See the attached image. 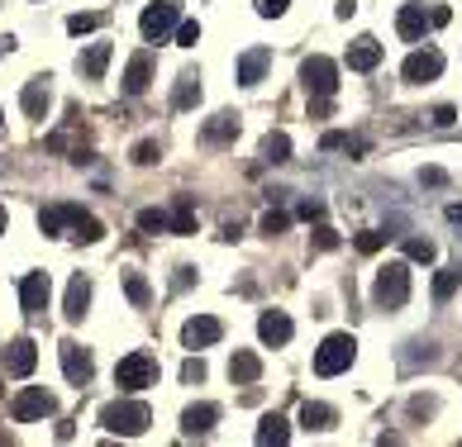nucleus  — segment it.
<instances>
[{
	"label": "nucleus",
	"mask_w": 462,
	"mask_h": 447,
	"mask_svg": "<svg viewBox=\"0 0 462 447\" xmlns=\"http://www.w3.org/2000/svg\"><path fill=\"white\" fill-rule=\"evenodd\" d=\"M153 424L144 399H110L105 409H100V429L105 433H119V438H139V433Z\"/></svg>",
	"instance_id": "nucleus-1"
},
{
	"label": "nucleus",
	"mask_w": 462,
	"mask_h": 447,
	"mask_svg": "<svg viewBox=\"0 0 462 447\" xmlns=\"http://www.w3.org/2000/svg\"><path fill=\"white\" fill-rule=\"evenodd\" d=\"M372 300L382 304V309H400V304L410 300V267H405V262H386L382 272H377Z\"/></svg>",
	"instance_id": "nucleus-2"
},
{
	"label": "nucleus",
	"mask_w": 462,
	"mask_h": 447,
	"mask_svg": "<svg viewBox=\"0 0 462 447\" xmlns=\"http://www.w3.org/2000/svg\"><path fill=\"white\" fill-rule=\"evenodd\" d=\"M353 357H358L353 333H329L315 348V371H319V376H343V371L353 367Z\"/></svg>",
	"instance_id": "nucleus-3"
},
{
	"label": "nucleus",
	"mask_w": 462,
	"mask_h": 447,
	"mask_svg": "<svg viewBox=\"0 0 462 447\" xmlns=\"http://www.w3.org/2000/svg\"><path fill=\"white\" fill-rule=\"evenodd\" d=\"M176 24H181V0H153L144 15H139V29H144L148 43H162V38H172Z\"/></svg>",
	"instance_id": "nucleus-4"
},
{
	"label": "nucleus",
	"mask_w": 462,
	"mask_h": 447,
	"mask_svg": "<svg viewBox=\"0 0 462 447\" xmlns=\"http://www.w3.org/2000/svg\"><path fill=\"white\" fill-rule=\"evenodd\" d=\"M153 381H158V362H153L148 352H129V357H119V367H114V385H119L124 395L148 390Z\"/></svg>",
	"instance_id": "nucleus-5"
},
{
	"label": "nucleus",
	"mask_w": 462,
	"mask_h": 447,
	"mask_svg": "<svg viewBox=\"0 0 462 447\" xmlns=\"http://www.w3.org/2000/svg\"><path fill=\"white\" fill-rule=\"evenodd\" d=\"M53 409H58V399L43 390V385H24L15 399H10V414H15V424H33V419H48Z\"/></svg>",
	"instance_id": "nucleus-6"
},
{
	"label": "nucleus",
	"mask_w": 462,
	"mask_h": 447,
	"mask_svg": "<svg viewBox=\"0 0 462 447\" xmlns=\"http://www.w3.org/2000/svg\"><path fill=\"white\" fill-rule=\"evenodd\" d=\"M301 81H305L310 96H334V91H338V62L315 53V57H305V62H301Z\"/></svg>",
	"instance_id": "nucleus-7"
},
{
	"label": "nucleus",
	"mask_w": 462,
	"mask_h": 447,
	"mask_svg": "<svg viewBox=\"0 0 462 447\" xmlns=\"http://www.w3.org/2000/svg\"><path fill=\"white\" fill-rule=\"evenodd\" d=\"M439 72H444V53H439V48H414L410 57H405V67H400V77L410 81V86L439 81Z\"/></svg>",
	"instance_id": "nucleus-8"
},
{
	"label": "nucleus",
	"mask_w": 462,
	"mask_h": 447,
	"mask_svg": "<svg viewBox=\"0 0 462 447\" xmlns=\"http://www.w3.org/2000/svg\"><path fill=\"white\" fill-rule=\"evenodd\" d=\"M58 357H63V376L72 385H91V376H96V362H91V352L81 348V343H72L67 338L63 348H58Z\"/></svg>",
	"instance_id": "nucleus-9"
},
{
	"label": "nucleus",
	"mask_w": 462,
	"mask_h": 447,
	"mask_svg": "<svg viewBox=\"0 0 462 447\" xmlns=\"http://www.w3.org/2000/svg\"><path fill=\"white\" fill-rule=\"evenodd\" d=\"M224 338V324L215 319V314H195V319H186L181 324V343H186V348H215V343H220Z\"/></svg>",
	"instance_id": "nucleus-10"
},
{
	"label": "nucleus",
	"mask_w": 462,
	"mask_h": 447,
	"mask_svg": "<svg viewBox=\"0 0 462 447\" xmlns=\"http://www.w3.org/2000/svg\"><path fill=\"white\" fill-rule=\"evenodd\" d=\"M53 300V281L48 272H29L24 281H19V304H24V314H43Z\"/></svg>",
	"instance_id": "nucleus-11"
},
{
	"label": "nucleus",
	"mask_w": 462,
	"mask_h": 447,
	"mask_svg": "<svg viewBox=\"0 0 462 447\" xmlns=\"http://www.w3.org/2000/svg\"><path fill=\"white\" fill-rule=\"evenodd\" d=\"M33 367H38V348H33V338H15V343L5 348V371H10L15 381H24V376H33Z\"/></svg>",
	"instance_id": "nucleus-12"
},
{
	"label": "nucleus",
	"mask_w": 462,
	"mask_h": 447,
	"mask_svg": "<svg viewBox=\"0 0 462 447\" xmlns=\"http://www.w3.org/2000/svg\"><path fill=\"white\" fill-rule=\"evenodd\" d=\"M257 338H262L267 348H286L291 343V319L281 314V309H262V314H257Z\"/></svg>",
	"instance_id": "nucleus-13"
},
{
	"label": "nucleus",
	"mask_w": 462,
	"mask_h": 447,
	"mask_svg": "<svg viewBox=\"0 0 462 447\" xmlns=\"http://www.w3.org/2000/svg\"><path fill=\"white\" fill-rule=\"evenodd\" d=\"M153 86V53H134L124 67V96H144Z\"/></svg>",
	"instance_id": "nucleus-14"
},
{
	"label": "nucleus",
	"mask_w": 462,
	"mask_h": 447,
	"mask_svg": "<svg viewBox=\"0 0 462 447\" xmlns=\"http://www.w3.org/2000/svg\"><path fill=\"white\" fill-rule=\"evenodd\" d=\"M86 309H91V281H86V276H72V281H67V300H63V314L72 324H81L86 319Z\"/></svg>",
	"instance_id": "nucleus-15"
},
{
	"label": "nucleus",
	"mask_w": 462,
	"mask_h": 447,
	"mask_svg": "<svg viewBox=\"0 0 462 447\" xmlns=\"http://www.w3.org/2000/svg\"><path fill=\"white\" fill-rule=\"evenodd\" d=\"M19 105H24V114H29V119H48V105H53V96H48V77L24 81V96H19Z\"/></svg>",
	"instance_id": "nucleus-16"
},
{
	"label": "nucleus",
	"mask_w": 462,
	"mask_h": 447,
	"mask_svg": "<svg viewBox=\"0 0 462 447\" xmlns=\"http://www.w3.org/2000/svg\"><path fill=\"white\" fill-rule=\"evenodd\" d=\"M424 29H429L424 5H400V10H396V33L405 38V43H419V38H424Z\"/></svg>",
	"instance_id": "nucleus-17"
},
{
	"label": "nucleus",
	"mask_w": 462,
	"mask_h": 447,
	"mask_svg": "<svg viewBox=\"0 0 462 447\" xmlns=\"http://www.w3.org/2000/svg\"><path fill=\"white\" fill-rule=\"evenodd\" d=\"M386 57V48L377 43V38H358V43H348V67L353 72H377Z\"/></svg>",
	"instance_id": "nucleus-18"
},
{
	"label": "nucleus",
	"mask_w": 462,
	"mask_h": 447,
	"mask_svg": "<svg viewBox=\"0 0 462 447\" xmlns=\"http://www.w3.org/2000/svg\"><path fill=\"white\" fill-rule=\"evenodd\" d=\"M257 376H262V357H257V352L239 348L234 357H229V381L234 385H253Z\"/></svg>",
	"instance_id": "nucleus-19"
},
{
	"label": "nucleus",
	"mask_w": 462,
	"mask_h": 447,
	"mask_svg": "<svg viewBox=\"0 0 462 447\" xmlns=\"http://www.w3.org/2000/svg\"><path fill=\"white\" fill-rule=\"evenodd\" d=\"M220 424V404H191L186 414H181V433L186 438H200V433H210Z\"/></svg>",
	"instance_id": "nucleus-20"
},
{
	"label": "nucleus",
	"mask_w": 462,
	"mask_h": 447,
	"mask_svg": "<svg viewBox=\"0 0 462 447\" xmlns=\"http://www.w3.org/2000/svg\"><path fill=\"white\" fill-rule=\"evenodd\" d=\"M267 67H272V53L267 48H248L239 57V81H243V86H257V81L267 77Z\"/></svg>",
	"instance_id": "nucleus-21"
},
{
	"label": "nucleus",
	"mask_w": 462,
	"mask_h": 447,
	"mask_svg": "<svg viewBox=\"0 0 462 447\" xmlns=\"http://www.w3.org/2000/svg\"><path fill=\"white\" fill-rule=\"evenodd\" d=\"M110 57H114V43H91V48L81 53V77L100 81L105 77V67H110Z\"/></svg>",
	"instance_id": "nucleus-22"
},
{
	"label": "nucleus",
	"mask_w": 462,
	"mask_h": 447,
	"mask_svg": "<svg viewBox=\"0 0 462 447\" xmlns=\"http://www.w3.org/2000/svg\"><path fill=\"white\" fill-rule=\"evenodd\" d=\"M200 138L205 143H234L239 138V114H215V119H205V128H200Z\"/></svg>",
	"instance_id": "nucleus-23"
},
{
	"label": "nucleus",
	"mask_w": 462,
	"mask_h": 447,
	"mask_svg": "<svg viewBox=\"0 0 462 447\" xmlns=\"http://www.w3.org/2000/svg\"><path fill=\"white\" fill-rule=\"evenodd\" d=\"M334 419H338V409H334V404H324V399H305V404H301V424H305V429H315V433L334 429Z\"/></svg>",
	"instance_id": "nucleus-24"
},
{
	"label": "nucleus",
	"mask_w": 462,
	"mask_h": 447,
	"mask_svg": "<svg viewBox=\"0 0 462 447\" xmlns=\"http://www.w3.org/2000/svg\"><path fill=\"white\" fill-rule=\"evenodd\" d=\"M200 105V77L195 72H181L172 86V110H195Z\"/></svg>",
	"instance_id": "nucleus-25"
},
{
	"label": "nucleus",
	"mask_w": 462,
	"mask_h": 447,
	"mask_svg": "<svg viewBox=\"0 0 462 447\" xmlns=\"http://www.w3.org/2000/svg\"><path fill=\"white\" fill-rule=\"evenodd\" d=\"M81 214V205H48L43 214H38V228L43 233H63V228H72Z\"/></svg>",
	"instance_id": "nucleus-26"
},
{
	"label": "nucleus",
	"mask_w": 462,
	"mask_h": 447,
	"mask_svg": "<svg viewBox=\"0 0 462 447\" xmlns=\"http://www.w3.org/2000/svg\"><path fill=\"white\" fill-rule=\"evenodd\" d=\"M286 438H291L286 419H281V414H262V424H257V443H272V447H281Z\"/></svg>",
	"instance_id": "nucleus-27"
},
{
	"label": "nucleus",
	"mask_w": 462,
	"mask_h": 447,
	"mask_svg": "<svg viewBox=\"0 0 462 447\" xmlns=\"http://www.w3.org/2000/svg\"><path fill=\"white\" fill-rule=\"evenodd\" d=\"M72 238H81V243H100V238H105V224H100L96 214H86V209H81L77 224H72Z\"/></svg>",
	"instance_id": "nucleus-28"
},
{
	"label": "nucleus",
	"mask_w": 462,
	"mask_h": 447,
	"mask_svg": "<svg viewBox=\"0 0 462 447\" xmlns=\"http://www.w3.org/2000/svg\"><path fill=\"white\" fill-rule=\"evenodd\" d=\"M172 233H195V205H191V195H181L176 200V209H172Z\"/></svg>",
	"instance_id": "nucleus-29"
},
{
	"label": "nucleus",
	"mask_w": 462,
	"mask_h": 447,
	"mask_svg": "<svg viewBox=\"0 0 462 447\" xmlns=\"http://www.w3.org/2000/svg\"><path fill=\"white\" fill-rule=\"evenodd\" d=\"M262 158H267V162H291V138L281 133V128L262 138Z\"/></svg>",
	"instance_id": "nucleus-30"
},
{
	"label": "nucleus",
	"mask_w": 462,
	"mask_h": 447,
	"mask_svg": "<svg viewBox=\"0 0 462 447\" xmlns=\"http://www.w3.org/2000/svg\"><path fill=\"white\" fill-rule=\"evenodd\" d=\"M139 228L144 233H172V214L167 209H139Z\"/></svg>",
	"instance_id": "nucleus-31"
},
{
	"label": "nucleus",
	"mask_w": 462,
	"mask_h": 447,
	"mask_svg": "<svg viewBox=\"0 0 462 447\" xmlns=\"http://www.w3.org/2000/svg\"><path fill=\"white\" fill-rule=\"evenodd\" d=\"M124 290H129V300L139 304V309H144V304L153 300V290H148V281H144L139 272H124Z\"/></svg>",
	"instance_id": "nucleus-32"
},
{
	"label": "nucleus",
	"mask_w": 462,
	"mask_h": 447,
	"mask_svg": "<svg viewBox=\"0 0 462 447\" xmlns=\"http://www.w3.org/2000/svg\"><path fill=\"white\" fill-rule=\"evenodd\" d=\"M96 29H100V15H91V10L67 15V33H72V38H81V33H96Z\"/></svg>",
	"instance_id": "nucleus-33"
},
{
	"label": "nucleus",
	"mask_w": 462,
	"mask_h": 447,
	"mask_svg": "<svg viewBox=\"0 0 462 447\" xmlns=\"http://www.w3.org/2000/svg\"><path fill=\"white\" fill-rule=\"evenodd\" d=\"M129 158L139 162V167H153V162L162 158V148H158V138H139V143H134V153H129Z\"/></svg>",
	"instance_id": "nucleus-34"
},
{
	"label": "nucleus",
	"mask_w": 462,
	"mask_h": 447,
	"mask_svg": "<svg viewBox=\"0 0 462 447\" xmlns=\"http://www.w3.org/2000/svg\"><path fill=\"white\" fill-rule=\"evenodd\" d=\"M405 257H410V262H434L439 248H434L429 238H405Z\"/></svg>",
	"instance_id": "nucleus-35"
},
{
	"label": "nucleus",
	"mask_w": 462,
	"mask_h": 447,
	"mask_svg": "<svg viewBox=\"0 0 462 447\" xmlns=\"http://www.w3.org/2000/svg\"><path fill=\"white\" fill-rule=\"evenodd\" d=\"M172 38H176V48H195V43H200V24H195V19H181Z\"/></svg>",
	"instance_id": "nucleus-36"
},
{
	"label": "nucleus",
	"mask_w": 462,
	"mask_h": 447,
	"mask_svg": "<svg viewBox=\"0 0 462 447\" xmlns=\"http://www.w3.org/2000/svg\"><path fill=\"white\" fill-rule=\"evenodd\" d=\"M458 281H462V272H439L434 276V300H448L458 290Z\"/></svg>",
	"instance_id": "nucleus-37"
},
{
	"label": "nucleus",
	"mask_w": 462,
	"mask_h": 447,
	"mask_svg": "<svg viewBox=\"0 0 462 447\" xmlns=\"http://www.w3.org/2000/svg\"><path fill=\"white\" fill-rule=\"evenodd\" d=\"M286 224H291V214H281V209H267V214H262V233H286Z\"/></svg>",
	"instance_id": "nucleus-38"
},
{
	"label": "nucleus",
	"mask_w": 462,
	"mask_h": 447,
	"mask_svg": "<svg viewBox=\"0 0 462 447\" xmlns=\"http://www.w3.org/2000/svg\"><path fill=\"white\" fill-rule=\"evenodd\" d=\"M181 381L200 385V381H205V362H200V357H186V362H181Z\"/></svg>",
	"instance_id": "nucleus-39"
},
{
	"label": "nucleus",
	"mask_w": 462,
	"mask_h": 447,
	"mask_svg": "<svg viewBox=\"0 0 462 447\" xmlns=\"http://www.w3.org/2000/svg\"><path fill=\"white\" fill-rule=\"evenodd\" d=\"M286 5H291V0H253V10L262 19H281V15H286Z\"/></svg>",
	"instance_id": "nucleus-40"
},
{
	"label": "nucleus",
	"mask_w": 462,
	"mask_h": 447,
	"mask_svg": "<svg viewBox=\"0 0 462 447\" xmlns=\"http://www.w3.org/2000/svg\"><path fill=\"white\" fill-rule=\"evenodd\" d=\"M382 243H386V233H382V228H367V233H358V253H377Z\"/></svg>",
	"instance_id": "nucleus-41"
},
{
	"label": "nucleus",
	"mask_w": 462,
	"mask_h": 447,
	"mask_svg": "<svg viewBox=\"0 0 462 447\" xmlns=\"http://www.w3.org/2000/svg\"><path fill=\"white\" fill-rule=\"evenodd\" d=\"M315 248H324V253H329V248H338V233L329 228V224H315Z\"/></svg>",
	"instance_id": "nucleus-42"
},
{
	"label": "nucleus",
	"mask_w": 462,
	"mask_h": 447,
	"mask_svg": "<svg viewBox=\"0 0 462 447\" xmlns=\"http://www.w3.org/2000/svg\"><path fill=\"white\" fill-rule=\"evenodd\" d=\"M319 148H324V153H338V148H348V133H338V128H329V133L319 138Z\"/></svg>",
	"instance_id": "nucleus-43"
},
{
	"label": "nucleus",
	"mask_w": 462,
	"mask_h": 447,
	"mask_svg": "<svg viewBox=\"0 0 462 447\" xmlns=\"http://www.w3.org/2000/svg\"><path fill=\"white\" fill-rule=\"evenodd\" d=\"M434 409H439V399H424V395H414V399H410V414H414V419H429Z\"/></svg>",
	"instance_id": "nucleus-44"
},
{
	"label": "nucleus",
	"mask_w": 462,
	"mask_h": 447,
	"mask_svg": "<svg viewBox=\"0 0 462 447\" xmlns=\"http://www.w3.org/2000/svg\"><path fill=\"white\" fill-rule=\"evenodd\" d=\"M429 119H434L439 128H448L453 119H458V110H453V105H434V114H429Z\"/></svg>",
	"instance_id": "nucleus-45"
},
{
	"label": "nucleus",
	"mask_w": 462,
	"mask_h": 447,
	"mask_svg": "<svg viewBox=\"0 0 462 447\" xmlns=\"http://www.w3.org/2000/svg\"><path fill=\"white\" fill-rule=\"evenodd\" d=\"M419 181H424V186H448V172H444V167H424Z\"/></svg>",
	"instance_id": "nucleus-46"
},
{
	"label": "nucleus",
	"mask_w": 462,
	"mask_h": 447,
	"mask_svg": "<svg viewBox=\"0 0 462 447\" xmlns=\"http://www.w3.org/2000/svg\"><path fill=\"white\" fill-rule=\"evenodd\" d=\"M296 214H301V219H305V224H310V219H315V224H319V219H324V205H319V200H305V205H301V209H296Z\"/></svg>",
	"instance_id": "nucleus-47"
},
{
	"label": "nucleus",
	"mask_w": 462,
	"mask_h": 447,
	"mask_svg": "<svg viewBox=\"0 0 462 447\" xmlns=\"http://www.w3.org/2000/svg\"><path fill=\"white\" fill-rule=\"evenodd\" d=\"M191 281H195V267H176V276H172V286H176V290H186Z\"/></svg>",
	"instance_id": "nucleus-48"
},
{
	"label": "nucleus",
	"mask_w": 462,
	"mask_h": 447,
	"mask_svg": "<svg viewBox=\"0 0 462 447\" xmlns=\"http://www.w3.org/2000/svg\"><path fill=\"white\" fill-rule=\"evenodd\" d=\"M448 19H453V10H448V5H434V10H429V24H434V29H444Z\"/></svg>",
	"instance_id": "nucleus-49"
},
{
	"label": "nucleus",
	"mask_w": 462,
	"mask_h": 447,
	"mask_svg": "<svg viewBox=\"0 0 462 447\" xmlns=\"http://www.w3.org/2000/svg\"><path fill=\"white\" fill-rule=\"evenodd\" d=\"M10 48H15V38H10V33H0V57H5Z\"/></svg>",
	"instance_id": "nucleus-50"
},
{
	"label": "nucleus",
	"mask_w": 462,
	"mask_h": 447,
	"mask_svg": "<svg viewBox=\"0 0 462 447\" xmlns=\"http://www.w3.org/2000/svg\"><path fill=\"white\" fill-rule=\"evenodd\" d=\"M448 219H453V224H462V205H448Z\"/></svg>",
	"instance_id": "nucleus-51"
},
{
	"label": "nucleus",
	"mask_w": 462,
	"mask_h": 447,
	"mask_svg": "<svg viewBox=\"0 0 462 447\" xmlns=\"http://www.w3.org/2000/svg\"><path fill=\"white\" fill-rule=\"evenodd\" d=\"M5 228H10V214H5V209H0V233H5Z\"/></svg>",
	"instance_id": "nucleus-52"
},
{
	"label": "nucleus",
	"mask_w": 462,
	"mask_h": 447,
	"mask_svg": "<svg viewBox=\"0 0 462 447\" xmlns=\"http://www.w3.org/2000/svg\"><path fill=\"white\" fill-rule=\"evenodd\" d=\"M0 124H5V114H0Z\"/></svg>",
	"instance_id": "nucleus-53"
}]
</instances>
